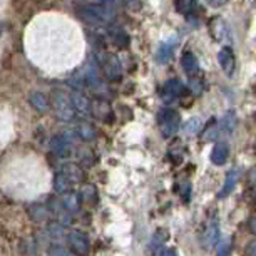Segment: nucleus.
<instances>
[{"mask_svg": "<svg viewBox=\"0 0 256 256\" xmlns=\"http://www.w3.org/2000/svg\"><path fill=\"white\" fill-rule=\"evenodd\" d=\"M102 72L104 76L108 77L109 80H119L120 76H122V69H120V64L118 60V57L112 54H104L102 56Z\"/></svg>", "mask_w": 256, "mask_h": 256, "instance_id": "nucleus-5", "label": "nucleus"}, {"mask_svg": "<svg viewBox=\"0 0 256 256\" xmlns=\"http://www.w3.org/2000/svg\"><path fill=\"white\" fill-rule=\"evenodd\" d=\"M60 171L69 178V181L72 182V184H79V182L84 181V171H82V168L77 166L76 162L64 164V168H62Z\"/></svg>", "mask_w": 256, "mask_h": 256, "instance_id": "nucleus-12", "label": "nucleus"}, {"mask_svg": "<svg viewBox=\"0 0 256 256\" xmlns=\"http://www.w3.org/2000/svg\"><path fill=\"white\" fill-rule=\"evenodd\" d=\"M176 10L182 16H190L196 8V0H174Z\"/></svg>", "mask_w": 256, "mask_h": 256, "instance_id": "nucleus-24", "label": "nucleus"}, {"mask_svg": "<svg viewBox=\"0 0 256 256\" xmlns=\"http://www.w3.org/2000/svg\"><path fill=\"white\" fill-rule=\"evenodd\" d=\"M70 99H72V104H74V109H76V112H79V114H90L92 112V104H90V100L86 98L84 94H80V92H74L70 96Z\"/></svg>", "mask_w": 256, "mask_h": 256, "instance_id": "nucleus-13", "label": "nucleus"}, {"mask_svg": "<svg viewBox=\"0 0 256 256\" xmlns=\"http://www.w3.org/2000/svg\"><path fill=\"white\" fill-rule=\"evenodd\" d=\"M77 17L80 18L88 26H102L110 18V14L102 7H90V6H82L76 8Z\"/></svg>", "mask_w": 256, "mask_h": 256, "instance_id": "nucleus-1", "label": "nucleus"}, {"mask_svg": "<svg viewBox=\"0 0 256 256\" xmlns=\"http://www.w3.org/2000/svg\"><path fill=\"white\" fill-rule=\"evenodd\" d=\"M161 256H176V253H174V250H164Z\"/></svg>", "mask_w": 256, "mask_h": 256, "instance_id": "nucleus-36", "label": "nucleus"}, {"mask_svg": "<svg viewBox=\"0 0 256 256\" xmlns=\"http://www.w3.org/2000/svg\"><path fill=\"white\" fill-rule=\"evenodd\" d=\"M0 36H2V24H0Z\"/></svg>", "mask_w": 256, "mask_h": 256, "instance_id": "nucleus-37", "label": "nucleus"}, {"mask_svg": "<svg viewBox=\"0 0 256 256\" xmlns=\"http://www.w3.org/2000/svg\"><path fill=\"white\" fill-rule=\"evenodd\" d=\"M80 198H82V201L84 202H94L98 201V190H96V186L92 184H86V186H82V191H80Z\"/></svg>", "mask_w": 256, "mask_h": 256, "instance_id": "nucleus-25", "label": "nucleus"}, {"mask_svg": "<svg viewBox=\"0 0 256 256\" xmlns=\"http://www.w3.org/2000/svg\"><path fill=\"white\" fill-rule=\"evenodd\" d=\"M221 129H223V132H226V134H231L236 129L234 110H228V112L223 116V120H221Z\"/></svg>", "mask_w": 256, "mask_h": 256, "instance_id": "nucleus-21", "label": "nucleus"}, {"mask_svg": "<svg viewBox=\"0 0 256 256\" xmlns=\"http://www.w3.org/2000/svg\"><path fill=\"white\" fill-rule=\"evenodd\" d=\"M124 4H126V7L132 12H139L142 7V0H124Z\"/></svg>", "mask_w": 256, "mask_h": 256, "instance_id": "nucleus-27", "label": "nucleus"}, {"mask_svg": "<svg viewBox=\"0 0 256 256\" xmlns=\"http://www.w3.org/2000/svg\"><path fill=\"white\" fill-rule=\"evenodd\" d=\"M77 134L80 136V139L84 141H94L98 132H96V128L88 120H80L79 126H77Z\"/></svg>", "mask_w": 256, "mask_h": 256, "instance_id": "nucleus-16", "label": "nucleus"}, {"mask_svg": "<svg viewBox=\"0 0 256 256\" xmlns=\"http://www.w3.org/2000/svg\"><path fill=\"white\" fill-rule=\"evenodd\" d=\"M49 256H69L66 250L59 248V246H56V248H50L49 250Z\"/></svg>", "mask_w": 256, "mask_h": 256, "instance_id": "nucleus-31", "label": "nucleus"}, {"mask_svg": "<svg viewBox=\"0 0 256 256\" xmlns=\"http://www.w3.org/2000/svg\"><path fill=\"white\" fill-rule=\"evenodd\" d=\"M109 36L112 37V42L118 47H120V49H126V47L129 46V37H128V34H126L122 28H119V27H112L109 30Z\"/></svg>", "mask_w": 256, "mask_h": 256, "instance_id": "nucleus-20", "label": "nucleus"}, {"mask_svg": "<svg viewBox=\"0 0 256 256\" xmlns=\"http://www.w3.org/2000/svg\"><path fill=\"white\" fill-rule=\"evenodd\" d=\"M10 6L16 12H22L26 7V0H10Z\"/></svg>", "mask_w": 256, "mask_h": 256, "instance_id": "nucleus-30", "label": "nucleus"}, {"mask_svg": "<svg viewBox=\"0 0 256 256\" xmlns=\"http://www.w3.org/2000/svg\"><path fill=\"white\" fill-rule=\"evenodd\" d=\"M226 2H228V0H208V4L212 7H221V6H224Z\"/></svg>", "mask_w": 256, "mask_h": 256, "instance_id": "nucleus-32", "label": "nucleus"}, {"mask_svg": "<svg viewBox=\"0 0 256 256\" xmlns=\"http://www.w3.org/2000/svg\"><path fill=\"white\" fill-rule=\"evenodd\" d=\"M191 86H192V89H194V92H201V89H202V82L201 80H192L191 82Z\"/></svg>", "mask_w": 256, "mask_h": 256, "instance_id": "nucleus-33", "label": "nucleus"}, {"mask_svg": "<svg viewBox=\"0 0 256 256\" xmlns=\"http://www.w3.org/2000/svg\"><path fill=\"white\" fill-rule=\"evenodd\" d=\"M218 62L221 66V69L226 76H233L234 74V69H236V57L233 54V50L230 47H223L220 52H218Z\"/></svg>", "mask_w": 256, "mask_h": 256, "instance_id": "nucleus-7", "label": "nucleus"}, {"mask_svg": "<svg viewBox=\"0 0 256 256\" xmlns=\"http://www.w3.org/2000/svg\"><path fill=\"white\" fill-rule=\"evenodd\" d=\"M50 214L56 216L57 224L60 226H69L72 223V214L66 210L60 200H54L50 202Z\"/></svg>", "mask_w": 256, "mask_h": 256, "instance_id": "nucleus-8", "label": "nucleus"}, {"mask_svg": "<svg viewBox=\"0 0 256 256\" xmlns=\"http://www.w3.org/2000/svg\"><path fill=\"white\" fill-rule=\"evenodd\" d=\"M60 201H62V204H64V208L70 212V214H76V212H79L80 202H82L80 194L69 191V192H66V194H62Z\"/></svg>", "mask_w": 256, "mask_h": 256, "instance_id": "nucleus-11", "label": "nucleus"}, {"mask_svg": "<svg viewBox=\"0 0 256 256\" xmlns=\"http://www.w3.org/2000/svg\"><path fill=\"white\" fill-rule=\"evenodd\" d=\"M181 66L182 69H184V72L188 76H194L198 69H200V62H198V57L192 54V52L186 50L184 54H182L181 57Z\"/></svg>", "mask_w": 256, "mask_h": 256, "instance_id": "nucleus-15", "label": "nucleus"}, {"mask_svg": "<svg viewBox=\"0 0 256 256\" xmlns=\"http://www.w3.org/2000/svg\"><path fill=\"white\" fill-rule=\"evenodd\" d=\"M204 238H206V243L212 246L218 241L220 238V228H218V224L216 223H211L210 226H208V231H206V234H204Z\"/></svg>", "mask_w": 256, "mask_h": 256, "instance_id": "nucleus-26", "label": "nucleus"}, {"mask_svg": "<svg viewBox=\"0 0 256 256\" xmlns=\"http://www.w3.org/2000/svg\"><path fill=\"white\" fill-rule=\"evenodd\" d=\"M238 176H240L238 169H231L228 174H226V182H224L223 191L220 192V198H224V196H228V194H231V192H233L236 182H238Z\"/></svg>", "mask_w": 256, "mask_h": 256, "instance_id": "nucleus-18", "label": "nucleus"}, {"mask_svg": "<svg viewBox=\"0 0 256 256\" xmlns=\"http://www.w3.org/2000/svg\"><path fill=\"white\" fill-rule=\"evenodd\" d=\"M36 2H42V0H36Z\"/></svg>", "mask_w": 256, "mask_h": 256, "instance_id": "nucleus-38", "label": "nucleus"}, {"mask_svg": "<svg viewBox=\"0 0 256 256\" xmlns=\"http://www.w3.org/2000/svg\"><path fill=\"white\" fill-rule=\"evenodd\" d=\"M49 148L57 158H69L70 156V142L67 141L64 136H54V138H52Z\"/></svg>", "mask_w": 256, "mask_h": 256, "instance_id": "nucleus-9", "label": "nucleus"}, {"mask_svg": "<svg viewBox=\"0 0 256 256\" xmlns=\"http://www.w3.org/2000/svg\"><path fill=\"white\" fill-rule=\"evenodd\" d=\"M69 248L74 251L77 256H88L90 251L89 238L80 231H74L69 234Z\"/></svg>", "mask_w": 256, "mask_h": 256, "instance_id": "nucleus-4", "label": "nucleus"}, {"mask_svg": "<svg viewBox=\"0 0 256 256\" xmlns=\"http://www.w3.org/2000/svg\"><path fill=\"white\" fill-rule=\"evenodd\" d=\"M248 256H256V241L248 246Z\"/></svg>", "mask_w": 256, "mask_h": 256, "instance_id": "nucleus-35", "label": "nucleus"}, {"mask_svg": "<svg viewBox=\"0 0 256 256\" xmlns=\"http://www.w3.org/2000/svg\"><path fill=\"white\" fill-rule=\"evenodd\" d=\"M198 129H200V119H198V118L191 119L190 122H186V131H188V134H194Z\"/></svg>", "mask_w": 256, "mask_h": 256, "instance_id": "nucleus-29", "label": "nucleus"}, {"mask_svg": "<svg viewBox=\"0 0 256 256\" xmlns=\"http://www.w3.org/2000/svg\"><path fill=\"white\" fill-rule=\"evenodd\" d=\"M230 251H231V240H224L221 243L220 250H218V256H230Z\"/></svg>", "mask_w": 256, "mask_h": 256, "instance_id": "nucleus-28", "label": "nucleus"}, {"mask_svg": "<svg viewBox=\"0 0 256 256\" xmlns=\"http://www.w3.org/2000/svg\"><path fill=\"white\" fill-rule=\"evenodd\" d=\"M30 104L36 108L37 110H40V112H46L47 109H49V99H47V96L44 92H40V90H34L30 94Z\"/></svg>", "mask_w": 256, "mask_h": 256, "instance_id": "nucleus-17", "label": "nucleus"}, {"mask_svg": "<svg viewBox=\"0 0 256 256\" xmlns=\"http://www.w3.org/2000/svg\"><path fill=\"white\" fill-rule=\"evenodd\" d=\"M158 122H159V128H161L162 136L169 138V136H172L178 129H180L181 119H180V114H178L176 110L162 109L158 116Z\"/></svg>", "mask_w": 256, "mask_h": 256, "instance_id": "nucleus-3", "label": "nucleus"}, {"mask_svg": "<svg viewBox=\"0 0 256 256\" xmlns=\"http://www.w3.org/2000/svg\"><path fill=\"white\" fill-rule=\"evenodd\" d=\"M28 214H30V218L34 221L42 223V221H46L50 216V211L47 210V208H44V206H32L30 210H28Z\"/></svg>", "mask_w": 256, "mask_h": 256, "instance_id": "nucleus-23", "label": "nucleus"}, {"mask_svg": "<svg viewBox=\"0 0 256 256\" xmlns=\"http://www.w3.org/2000/svg\"><path fill=\"white\" fill-rule=\"evenodd\" d=\"M184 92V88H182V84L178 79H171L168 80L166 84L162 86V90H161V98L164 102H174V100L182 96Z\"/></svg>", "mask_w": 256, "mask_h": 256, "instance_id": "nucleus-6", "label": "nucleus"}, {"mask_svg": "<svg viewBox=\"0 0 256 256\" xmlns=\"http://www.w3.org/2000/svg\"><path fill=\"white\" fill-rule=\"evenodd\" d=\"M230 158V148L226 142H218L214 144L211 151V161L216 164V166H221V164L226 162V159Z\"/></svg>", "mask_w": 256, "mask_h": 256, "instance_id": "nucleus-14", "label": "nucleus"}, {"mask_svg": "<svg viewBox=\"0 0 256 256\" xmlns=\"http://www.w3.org/2000/svg\"><path fill=\"white\" fill-rule=\"evenodd\" d=\"M178 46V38L172 37L169 38V40L162 42L161 46H159L158 49V54H156V60L159 62V64H166V62L171 59L172 56V50H174V47Z\"/></svg>", "mask_w": 256, "mask_h": 256, "instance_id": "nucleus-10", "label": "nucleus"}, {"mask_svg": "<svg viewBox=\"0 0 256 256\" xmlns=\"http://www.w3.org/2000/svg\"><path fill=\"white\" fill-rule=\"evenodd\" d=\"M52 108H54L57 118L60 120H70L72 118L76 116V109H74V104H72V99L69 96H66L62 90H56L52 94Z\"/></svg>", "mask_w": 256, "mask_h": 256, "instance_id": "nucleus-2", "label": "nucleus"}, {"mask_svg": "<svg viewBox=\"0 0 256 256\" xmlns=\"http://www.w3.org/2000/svg\"><path fill=\"white\" fill-rule=\"evenodd\" d=\"M250 231L256 236V216H253V218L250 220Z\"/></svg>", "mask_w": 256, "mask_h": 256, "instance_id": "nucleus-34", "label": "nucleus"}, {"mask_svg": "<svg viewBox=\"0 0 256 256\" xmlns=\"http://www.w3.org/2000/svg\"><path fill=\"white\" fill-rule=\"evenodd\" d=\"M92 112H94L96 118H99V119L112 118V110H110L109 104L108 102H102V100H99V102H94L92 104Z\"/></svg>", "mask_w": 256, "mask_h": 256, "instance_id": "nucleus-22", "label": "nucleus"}, {"mask_svg": "<svg viewBox=\"0 0 256 256\" xmlns=\"http://www.w3.org/2000/svg\"><path fill=\"white\" fill-rule=\"evenodd\" d=\"M72 188V182L69 181V178H67L64 172L59 171L54 178V190L57 192H60V194H66V192H69Z\"/></svg>", "mask_w": 256, "mask_h": 256, "instance_id": "nucleus-19", "label": "nucleus"}]
</instances>
